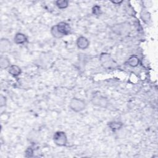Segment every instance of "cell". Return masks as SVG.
Masks as SVG:
<instances>
[{
    "instance_id": "obj_11",
    "label": "cell",
    "mask_w": 158,
    "mask_h": 158,
    "mask_svg": "<svg viewBox=\"0 0 158 158\" xmlns=\"http://www.w3.org/2000/svg\"><path fill=\"white\" fill-rule=\"evenodd\" d=\"M122 126L123 123L118 121H112L108 123V127L113 131L119 130L122 127Z\"/></svg>"
},
{
    "instance_id": "obj_13",
    "label": "cell",
    "mask_w": 158,
    "mask_h": 158,
    "mask_svg": "<svg viewBox=\"0 0 158 158\" xmlns=\"http://www.w3.org/2000/svg\"><path fill=\"white\" fill-rule=\"evenodd\" d=\"M127 63L130 66L132 67H135L138 65L139 63V59L138 57L133 56L129 58V59L127 61Z\"/></svg>"
},
{
    "instance_id": "obj_3",
    "label": "cell",
    "mask_w": 158,
    "mask_h": 158,
    "mask_svg": "<svg viewBox=\"0 0 158 158\" xmlns=\"http://www.w3.org/2000/svg\"><path fill=\"white\" fill-rule=\"evenodd\" d=\"M69 107L74 112H79L83 110L86 107V102L83 99L73 98L69 103Z\"/></svg>"
},
{
    "instance_id": "obj_16",
    "label": "cell",
    "mask_w": 158,
    "mask_h": 158,
    "mask_svg": "<svg viewBox=\"0 0 158 158\" xmlns=\"http://www.w3.org/2000/svg\"><path fill=\"white\" fill-rule=\"evenodd\" d=\"M92 12L95 15H99L102 14V10L101 9V7L99 6L95 5L92 8Z\"/></svg>"
},
{
    "instance_id": "obj_1",
    "label": "cell",
    "mask_w": 158,
    "mask_h": 158,
    "mask_svg": "<svg viewBox=\"0 0 158 158\" xmlns=\"http://www.w3.org/2000/svg\"><path fill=\"white\" fill-rule=\"evenodd\" d=\"M71 31L70 25L64 22H61L51 28V33L52 36L56 38H61L64 36L68 35Z\"/></svg>"
},
{
    "instance_id": "obj_2",
    "label": "cell",
    "mask_w": 158,
    "mask_h": 158,
    "mask_svg": "<svg viewBox=\"0 0 158 158\" xmlns=\"http://www.w3.org/2000/svg\"><path fill=\"white\" fill-rule=\"evenodd\" d=\"M111 30L117 35H126L131 30V25L128 22H122L115 24L112 27Z\"/></svg>"
},
{
    "instance_id": "obj_17",
    "label": "cell",
    "mask_w": 158,
    "mask_h": 158,
    "mask_svg": "<svg viewBox=\"0 0 158 158\" xmlns=\"http://www.w3.org/2000/svg\"><path fill=\"white\" fill-rule=\"evenodd\" d=\"M6 98L1 94L0 96V107H2L6 105Z\"/></svg>"
},
{
    "instance_id": "obj_9",
    "label": "cell",
    "mask_w": 158,
    "mask_h": 158,
    "mask_svg": "<svg viewBox=\"0 0 158 158\" xmlns=\"http://www.w3.org/2000/svg\"><path fill=\"white\" fill-rule=\"evenodd\" d=\"M14 41L17 44H22L27 41V38L24 34L22 33H17L14 38Z\"/></svg>"
},
{
    "instance_id": "obj_14",
    "label": "cell",
    "mask_w": 158,
    "mask_h": 158,
    "mask_svg": "<svg viewBox=\"0 0 158 158\" xmlns=\"http://www.w3.org/2000/svg\"><path fill=\"white\" fill-rule=\"evenodd\" d=\"M56 5L59 9H64L68 7L69 2L66 0H58L56 1Z\"/></svg>"
},
{
    "instance_id": "obj_5",
    "label": "cell",
    "mask_w": 158,
    "mask_h": 158,
    "mask_svg": "<svg viewBox=\"0 0 158 158\" xmlns=\"http://www.w3.org/2000/svg\"><path fill=\"white\" fill-rule=\"evenodd\" d=\"M53 141L57 146H65L67 143V137L65 132L62 131H56L53 136Z\"/></svg>"
},
{
    "instance_id": "obj_7",
    "label": "cell",
    "mask_w": 158,
    "mask_h": 158,
    "mask_svg": "<svg viewBox=\"0 0 158 158\" xmlns=\"http://www.w3.org/2000/svg\"><path fill=\"white\" fill-rule=\"evenodd\" d=\"M89 45V40L85 36H80L77 40V46L78 49L84 50L88 48Z\"/></svg>"
},
{
    "instance_id": "obj_12",
    "label": "cell",
    "mask_w": 158,
    "mask_h": 158,
    "mask_svg": "<svg viewBox=\"0 0 158 158\" xmlns=\"http://www.w3.org/2000/svg\"><path fill=\"white\" fill-rule=\"evenodd\" d=\"M10 66V60L6 57H1L0 58V67L1 69H9Z\"/></svg>"
},
{
    "instance_id": "obj_19",
    "label": "cell",
    "mask_w": 158,
    "mask_h": 158,
    "mask_svg": "<svg viewBox=\"0 0 158 158\" xmlns=\"http://www.w3.org/2000/svg\"><path fill=\"white\" fill-rule=\"evenodd\" d=\"M111 2L115 4H119L122 3L123 1H111Z\"/></svg>"
},
{
    "instance_id": "obj_10",
    "label": "cell",
    "mask_w": 158,
    "mask_h": 158,
    "mask_svg": "<svg viewBox=\"0 0 158 158\" xmlns=\"http://www.w3.org/2000/svg\"><path fill=\"white\" fill-rule=\"evenodd\" d=\"M8 72L13 77H17L20 75L22 71L21 69L17 65H12L8 69Z\"/></svg>"
},
{
    "instance_id": "obj_6",
    "label": "cell",
    "mask_w": 158,
    "mask_h": 158,
    "mask_svg": "<svg viewBox=\"0 0 158 158\" xmlns=\"http://www.w3.org/2000/svg\"><path fill=\"white\" fill-rule=\"evenodd\" d=\"M99 60L101 65L104 68H111L114 67L115 64L114 61L112 60L110 54L106 52H103L100 55Z\"/></svg>"
},
{
    "instance_id": "obj_4",
    "label": "cell",
    "mask_w": 158,
    "mask_h": 158,
    "mask_svg": "<svg viewBox=\"0 0 158 158\" xmlns=\"http://www.w3.org/2000/svg\"><path fill=\"white\" fill-rule=\"evenodd\" d=\"M91 100L93 105L101 107L106 108L109 104L108 99L100 94H93Z\"/></svg>"
},
{
    "instance_id": "obj_8",
    "label": "cell",
    "mask_w": 158,
    "mask_h": 158,
    "mask_svg": "<svg viewBox=\"0 0 158 158\" xmlns=\"http://www.w3.org/2000/svg\"><path fill=\"white\" fill-rule=\"evenodd\" d=\"M11 43L8 39L2 38L0 41V50L1 52H6L10 49Z\"/></svg>"
},
{
    "instance_id": "obj_18",
    "label": "cell",
    "mask_w": 158,
    "mask_h": 158,
    "mask_svg": "<svg viewBox=\"0 0 158 158\" xmlns=\"http://www.w3.org/2000/svg\"><path fill=\"white\" fill-rule=\"evenodd\" d=\"M33 151L31 148H28L25 152V156L26 157H32L33 156Z\"/></svg>"
},
{
    "instance_id": "obj_15",
    "label": "cell",
    "mask_w": 158,
    "mask_h": 158,
    "mask_svg": "<svg viewBox=\"0 0 158 158\" xmlns=\"http://www.w3.org/2000/svg\"><path fill=\"white\" fill-rule=\"evenodd\" d=\"M140 16H141V18L143 22H144L145 23L148 22L151 20L150 14L146 10H143L141 11V14H140Z\"/></svg>"
}]
</instances>
